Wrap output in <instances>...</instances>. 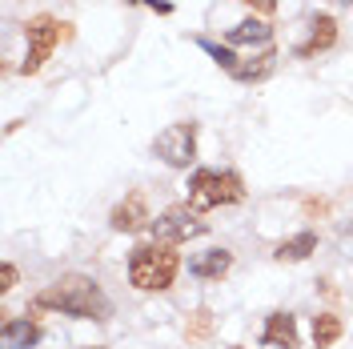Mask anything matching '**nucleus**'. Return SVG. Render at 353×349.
Here are the masks:
<instances>
[{
	"label": "nucleus",
	"instance_id": "obj_1",
	"mask_svg": "<svg viewBox=\"0 0 353 349\" xmlns=\"http://www.w3.org/2000/svg\"><path fill=\"white\" fill-rule=\"evenodd\" d=\"M37 309H61L68 317H85V321H105L112 313L109 297L101 293V285L92 277H85V273H65L61 281H52L32 301V313Z\"/></svg>",
	"mask_w": 353,
	"mask_h": 349
},
{
	"label": "nucleus",
	"instance_id": "obj_2",
	"mask_svg": "<svg viewBox=\"0 0 353 349\" xmlns=\"http://www.w3.org/2000/svg\"><path fill=\"white\" fill-rule=\"evenodd\" d=\"M181 269V257H176V245H161V241H145L129 253V281L141 289V293H161L169 289Z\"/></svg>",
	"mask_w": 353,
	"mask_h": 349
},
{
	"label": "nucleus",
	"instance_id": "obj_3",
	"mask_svg": "<svg viewBox=\"0 0 353 349\" xmlns=\"http://www.w3.org/2000/svg\"><path fill=\"white\" fill-rule=\"evenodd\" d=\"M245 197V185L237 173H221V169H197L189 177V209H221V205H237Z\"/></svg>",
	"mask_w": 353,
	"mask_h": 349
},
{
	"label": "nucleus",
	"instance_id": "obj_4",
	"mask_svg": "<svg viewBox=\"0 0 353 349\" xmlns=\"http://www.w3.org/2000/svg\"><path fill=\"white\" fill-rule=\"evenodd\" d=\"M153 153L169 169H189L197 161V125L193 121H181V125H169L165 132H157Z\"/></svg>",
	"mask_w": 353,
	"mask_h": 349
},
{
	"label": "nucleus",
	"instance_id": "obj_5",
	"mask_svg": "<svg viewBox=\"0 0 353 349\" xmlns=\"http://www.w3.org/2000/svg\"><path fill=\"white\" fill-rule=\"evenodd\" d=\"M149 233H153V241H161V245H181V241L201 237V233H205V221H197V209L173 205V209H165L161 217H153Z\"/></svg>",
	"mask_w": 353,
	"mask_h": 349
},
{
	"label": "nucleus",
	"instance_id": "obj_6",
	"mask_svg": "<svg viewBox=\"0 0 353 349\" xmlns=\"http://www.w3.org/2000/svg\"><path fill=\"white\" fill-rule=\"evenodd\" d=\"M61 28H65V24H57L52 17H44V12L24 24V37H28V57H24V65H21L24 77L41 72V65L52 57V48L61 44Z\"/></svg>",
	"mask_w": 353,
	"mask_h": 349
},
{
	"label": "nucleus",
	"instance_id": "obj_7",
	"mask_svg": "<svg viewBox=\"0 0 353 349\" xmlns=\"http://www.w3.org/2000/svg\"><path fill=\"white\" fill-rule=\"evenodd\" d=\"M109 225L117 233H137V229H145V225H153L149 217V205H145V193H129L117 209H112Z\"/></svg>",
	"mask_w": 353,
	"mask_h": 349
},
{
	"label": "nucleus",
	"instance_id": "obj_8",
	"mask_svg": "<svg viewBox=\"0 0 353 349\" xmlns=\"http://www.w3.org/2000/svg\"><path fill=\"white\" fill-rule=\"evenodd\" d=\"M333 41H337V21H333L330 12H313L309 17V37L293 52L297 57H317V52H325V48H333Z\"/></svg>",
	"mask_w": 353,
	"mask_h": 349
},
{
	"label": "nucleus",
	"instance_id": "obj_9",
	"mask_svg": "<svg viewBox=\"0 0 353 349\" xmlns=\"http://www.w3.org/2000/svg\"><path fill=\"white\" fill-rule=\"evenodd\" d=\"M229 269H233V253L229 249H205L197 257H189V273L201 277V281H221Z\"/></svg>",
	"mask_w": 353,
	"mask_h": 349
},
{
	"label": "nucleus",
	"instance_id": "obj_10",
	"mask_svg": "<svg viewBox=\"0 0 353 349\" xmlns=\"http://www.w3.org/2000/svg\"><path fill=\"white\" fill-rule=\"evenodd\" d=\"M41 341V326L32 317H12L0 326V349H32Z\"/></svg>",
	"mask_w": 353,
	"mask_h": 349
},
{
	"label": "nucleus",
	"instance_id": "obj_11",
	"mask_svg": "<svg viewBox=\"0 0 353 349\" xmlns=\"http://www.w3.org/2000/svg\"><path fill=\"white\" fill-rule=\"evenodd\" d=\"M273 65H277V48L269 44V48H261L257 57L237 61V68H233L229 77H233V81H241V85H257V81H265V77L273 72Z\"/></svg>",
	"mask_w": 353,
	"mask_h": 349
},
{
	"label": "nucleus",
	"instance_id": "obj_12",
	"mask_svg": "<svg viewBox=\"0 0 353 349\" xmlns=\"http://www.w3.org/2000/svg\"><path fill=\"white\" fill-rule=\"evenodd\" d=\"M261 341L273 349H297V321H293V313H269Z\"/></svg>",
	"mask_w": 353,
	"mask_h": 349
},
{
	"label": "nucleus",
	"instance_id": "obj_13",
	"mask_svg": "<svg viewBox=\"0 0 353 349\" xmlns=\"http://www.w3.org/2000/svg\"><path fill=\"white\" fill-rule=\"evenodd\" d=\"M269 41H273V28L261 17H249V21L229 28V44H261V48H269Z\"/></svg>",
	"mask_w": 353,
	"mask_h": 349
},
{
	"label": "nucleus",
	"instance_id": "obj_14",
	"mask_svg": "<svg viewBox=\"0 0 353 349\" xmlns=\"http://www.w3.org/2000/svg\"><path fill=\"white\" fill-rule=\"evenodd\" d=\"M313 249H317V233H309V229H305V233H297V237L281 241L273 257H277V261H305Z\"/></svg>",
	"mask_w": 353,
	"mask_h": 349
},
{
	"label": "nucleus",
	"instance_id": "obj_15",
	"mask_svg": "<svg viewBox=\"0 0 353 349\" xmlns=\"http://www.w3.org/2000/svg\"><path fill=\"white\" fill-rule=\"evenodd\" d=\"M337 337H341V317H337V313H317V317H313V346L330 349Z\"/></svg>",
	"mask_w": 353,
	"mask_h": 349
},
{
	"label": "nucleus",
	"instance_id": "obj_16",
	"mask_svg": "<svg viewBox=\"0 0 353 349\" xmlns=\"http://www.w3.org/2000/svg\"><path fill=\"white\" fill-rule=\"evenodd\" d=\"M197 44L209 52V57H213V61H217L221 68H225V72H233V68H237V61H241V57H233V48H225V44H217V41H209V37H201Z\"/></svg>",
	"mask_w": 353,
	"mask_h": 349
},
{
	"label": "nucleus",
	"instance_id": "obj_17",
	"mask_svg": "<svg viewBox=\"0 0 353 349\" xmlns=\"http://www.w3.org/2000/svg\"><path fill=\"white\" fill-rule=\"evenodd\" d=\"M209 329H213V317H209L205 309H201V313H193V321H189V337H205Z\"/></svg>",
	"mask_w": 353,
	"mask_h": 349
},
{
	"label": "nucleus",
	"instance_id": "obj_18",
	"mask_svg": "<svg viewBox=\"0 0 353 349\" xmlns=\"http://www.w3.org/2000/svg\"><path fill=\"white\" fill-rule=\"evenodd\" d=\"M12 285H17V265H12V261H4V265H0V289L8 293Z\"/></svg>",
	"mask_w": 353,
	"mask_h": 349
},
{
	"label": "nucleus",
	"instance_id": "obj_19",
	"mask_svg": "<svg viewBox=\"0 0 353 349\" xmlns=\"http://www.w3.org/2000/svg\"><path fill=\"white\" fill-rule=\"evenodd\" d=\"M257 17H269V12H277V0H245Z\"/></svg>",
	"mask_w": 353,
	"mask_h": 349
},
{
	"label": "nucleus",
	"instance_id": "obj_20",
	"mask_svg": "<svg viewBox=\"0 0 353 349\" xmlns=\"http://www.w3.org/2000/svg\"><path fill=\"white\" fill-rule=\"evenodd\" d=\"M145 4H149L153 12H161V17H169V12H173V4H169V0H145Z\"/></svg>",
	"mask_w": 353,
	"mask_h": 349
},
{
	"label": "nucleus",
	"instance_id": "obj_21",
	"mask_svg": "<svg viewBox=\"0 0 353 349\" xmlns=\"http://www.w3.org/2000/svg\"><path fill=\"white\" fill-rule=\"evenodd\" d=\"M129 4H145V0H129Z\"/></svg>",
	"mask_w": 353,
	"mask_h": 349
},
{
	"label": "nucleus",
	"instance_id": "obj_22",
	"mask_svg": "<svg viewBox=\"0 0 353 349\" xmlns=\"http://www.w3.org/2000/svg\"><path fill=\"white\" fill-rule=\"evenodd\" d=\"M345 4H353V0H345Z\"/></svg>",
	"mask_w": 353,
	"mask_h": 349
},
{
	"label": "nucleus",
	"instance_id": "obj_23",
	"mask_svg": "<svg viewBox=\"0 0 353 349\" xmlns=\"http://www.w3.org/2000/svg\"><path fill=\"white\" fill-rule=\"evenodd\" d=\"M92 349H101V346H92Z\"/></svg>",
	"mask_w": 353,
	"mask_h": 349
}]
</instances>
